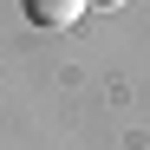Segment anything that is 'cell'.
Here are the masks:
<instances>
[{
  "label": "cell",
  "instance_id": "obj_1",
  "mask_svg": "<svg viewBox=\"0 0 150 150\" xmlns=\"http://www.w3.org/2000/svg\"><path fill=\"white\" fill-rule=\"evenodd\" d=\"M85 7L91 0H26V20L33 26H52V33H72L85 20Z\"/></svg>",
  "mask_w": 150,
  "mask_h": 150
},
{
  "label": "cell",
  "instance_id": "obj_2",
  "mask_svg": "<svg viewBox=\"0 0 150 150\" xmlns=\"http://www.w3.org/2000/svg\"><path fill=\"white\" fill-rule=\"evenodd\" d=\"M91 7H124V0H91Z\"/></svg>",
  "mask_w": 150,
  "mask_h": 150
}]
</instances>
